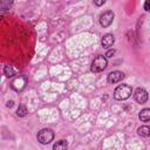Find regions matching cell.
<instances>
[{
	"label": "cell",
	"mask_w": 150,
	"mask_h": 150,
	"mask_svg": "<svg viewBox=\"0 0 150 150\" xmlns=\"http://www.w3.org/2000/svg\"><path fill=\"white\" fill-rule=\"evenodd\" d=\"M25 84H26V80H25V77H22V76L15 79V80L12 82V87H13V89H15V90H21V89L25 87Z\"/></svg>",
	"instance_id": "cell-8"
},
{
	"label": "cell",
	"mask_w": 150,
	"mask_h": 150,
	"mask_svg": "<svg viewBox=\"0 0 150 150\" xmlns=\"http://www.w3.org/2000/svg\"><path fill=\"white\" fill-rule=\"evenodd\" d=\"M16 115L20 116V117L26 116V115H27V108H26L23 104L19 105V108H18V110H16Z\"/></svg>",
	"instance_id": "cell-14"
},
{
	"label": "cell",
	"mask_w": 150,
	"mask_h": 150,
	"mask_svg": "<svg viewBox=\"0 0 150 150\" xmlns=\"http://www.w3.org/2000/svg\"><path fill=\"white\" fill-rule=\"evenodd\" d=\"M4 74H5L7 77H11V76L15 75V71H14V69H13L12 66H6V67L4 68Z\"/></svg>",
	"instance_id": "cell-13"
},
{
	"label": "cell",
	"mask_w": 150,
	"mask_h": 150,
	"mask_svg": "<svg viewBox=\"0 0 150 150\" xmlns=\"http://www.w3.org/2000/svg\"><path fill=\"white\" fill-rule=\"evenodd\" d=\"M107 64H108V61H107L105 56H102V55L96 56L91 63V71L100 73L107 68Z\"/></svg>",
	"instance_id": "cell-2"
},
{
	"label": "cell",
	"mask_w": 150,
	"mask_h": 150,
	"mask_svg": "<svg viewBox=\"0 0 150 150\" xmlns=\"http://www.w3.org/2000/svg\"><path fill=\"white\" fill-rule=\"evenodd\" d=\"M114 16H115V14H114L112 11H107V12L102 13L101 16H100V23H101V26L103 28L109 27L111 25L112 20H114Z\"/></svg>",
	"instance_id": "cell-4"
},
{
	"label": "cell",
	"mask_w": 150,
	"mask_h": 150,
	"mask_svg": "<svg viewBox=\"0 0 150 150\" xmlns=\"http://www.w3.org/2000/svg\"><path fill=\"white\" fill-rule=\"evenodd\" d=\"M54 138V132L52 129H42L38 132V141L41 144H48L53 141Z\"/></svg>",
	"instance_id": "cell-3"
},
{
	"label": "cell",
	"mask_w": 150,
	"mask_h": 150,
	"mask_svg": "<svg viewBox=\"0 0 150 150\" xmlns=\"http://www.w3.org/2000/svg\"><path fill=\"white\" fill-rule=\"evenodd\" d=\"M131 93H132V89H131L130 86H128V84H121V86H118L115 89L114 97L116 100H118V101H123V100L129 98L130 95H131Z\"/></svg>",
	"instance_id": "cell-1"
},
{
	"label": "cell",
	"mask_w": 150,
	"mask_h": 150,
	"mask_svg": "<svg viewBox=\"0 0 150 150\" xmlns=\"http://www.w3.org/2000/svg\"><path fill=\"white\" fill-rule=\"evenodd\" d=\"M13 2H14V0H0V8H1V11L5 12V11L9 9L11 6L13 5Z\"/></svg>",
	"instance_id": "cell-11"
},
{
	"label": "cell",
	"mask_w": 150,
	"mask_h": 150,
	"mask_svg": "<svg viewBox=\"0 0 150 150\" xmlns=\"http://www.w3.org/2000/svg\"><path fill=\"white\" fill-rule=\"evenodd\" d=\"M105 1H107V0H94V4H95L96 6H102Z\"/></svg>",
	"instance_id": "cell-16"
},
{
	"label": "cell",
	"mask_w": 150,
	"mask_h": 150,
	"mask_svg": "<svg viewBox=\"0 0 150 150\" xmlns=\"http://www.w3.org/2000/svg\"><path fill=\"white\" fill-rule=\"evenodd\" d=\"M137 132L142 137H148V136H150V127H148V125L139 127L138 130H137Z\"/></svg>",
	"instance_id": "cell-10"
},
{
	"label": "cell",
	"mask_w": 150,
	"mask_h": 150,
	"mask_svg": "<svg viewBox=\"0 0 150 150\" xmlns=\"http://www.w3.org/2000/svg\"><path fill=\"white\" fill-rule=\"evenodd\" d=\"M138 117H139V120H141L142 122H148V121H150V108H144V109H142L141 112H139V115H138Z\"/></svg>",
	"instance_id": "cell-9"
},
{
	"label": "cell",
	"mask_w": 150,
	"mask_h": 150,
	"mask_svg": "<svg viewBox=\"0 0 150 150\" xmlns=\"http://www.w3.org/2000/svg\"><path fill=\"white\" fill-rule=\"evenodd\" d=\"M13 105V101H11V102H8V104H7V107H12Z\"/></svg>",
	"instance_id": "cell-18"
},
{
	"label": "cell",
	"mask_w": 150,
	"mask_h": 150,
	"mask_svg": "<svg viewBox=\"0 0 150 150\" xmlns=\"http://www.w3.org/2000/svg\"><path fill=\"white\" fill-rule=\"evenodd\" d=\"M114 42H115V38H114L112 34H105L102 38V41H101L103 48H110L114 45Z\"/></svg>",
	"instance_id": "cell-7"
},
{
	"label": "cell",
	"mask_w": 150,
	"mask_h": 150,
	"mask_svg": "<svg viewBox=\"0 0 150 150\" xmlns=\"http://www.w3.org/2000/svg\"><path fill=\"white\" fill-rule=\"evenodd\" d=\"M114 54H115V50H114V49H110V50H108V52H107L105 56H107V57H111Z\"/></svg>",
	"instance_id": "cell-17"
},
{
	"label": "cell",
	"mask_w": 150,
	"mask_h": 150,
	"mask_svg": "<svg viewBox=\"0 0 150 150\" xmlns=\"http://www.w3.org/2000/svg\"><path fill=\"white\" fill-rule=\"evenodd\" d=\"M134 97H135L136 102L143 104V103H145V102L148 101L149 95H148V91H146L145 89H143V88H137L136 91H135V94H134Z\"/></svg>",
	"instance_id": "cell-5"
},
{
	"label": "cell",
	"mask_w": 150,
	"mask_h": 150,
	"mask_svg": "<svg viewBox=\"0 0 150 150\" xmlns=\"http://www.w3.org/2000/svg\"><path fill=\"white\" fill-rule=\"evenodd\" d=\"M67 146H68L67 142H66L64 139H61V141H59V142H56V143L54 144L53 149H54V150H60V149H66Z\"/></svg>",
	"instance_id": "cell-12"
},
{
	"label": "cell",
	"mask_w": 150,
	"mask_h": 150,
	"mask_svg": "<svg viewBox=\"0 0 150 150\" xmlns=\"http://www.w3.org/2000/svg\"><path fill=\"white\" fill-rule=\"evenodd\" d=\"M123 77H124V74H123L122 71L115 70V71H111V73L108 75V82H109V83H117V82H120Z\"/></svg>",
	"instance_id": "cell-6"
},
{
	"label": "cell",
	"mask_w": 150,
	"mask_h": 150,
	"mask_svg": "<svg viewBox=\"0 0 150 150\" xmlns=\"http://www.w3.org/2000/svg\"><path fill=\"white\" fill-rule=\"evenodd\" d=\"M143 7H144V9H145L146 12H149V11H150V0H145Z\"/></svg>",
	"instance_id": "cell-15"
}]
</instances>
